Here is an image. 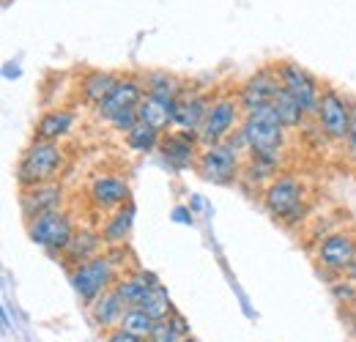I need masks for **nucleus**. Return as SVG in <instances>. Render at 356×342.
<instances>
[{"label": "nucleus", "mask_w": 356, "mask_h": 342, "mask_svg": "<svg viewBox=\"0 0 356 342\" xmlns=\"http://www.w3.org/2000/svg\"><path fill=\"white\" fill-rule=\"evenodd\" d=\"M241 140H222V142H211L203 145L200 156H197V172L211 181V184H230L241 175Z\"/></svg>", "instance_id": "4"}, {"label": "nucleus", "mask_w": 356, "mask_h": 342, "mask_svg": "<svg viewBox=\"0 0 356 342\" xmlns=\"http://www.w3.org/2000/svg\"><path fill=\"white\" fill-rule=\"evenodd\" d=\"M211 93L206 90H189L184 88V93L178 96L176 101V129H184V131H200L203 121H206V113L211 107Z\"/></svg>", "instance_id": "15"}, {"label": "nucleus", "mask_w": 356, "mask_h": 342, "mask_svg": "<svg viewBox=\"0 0 356 342\" xmlns=\"http://www.w3.org/2000/svg\"><path fill=\"white\" fill-rule=\"evenodd\" d=\"M107 124L115 129V131H132V129L140 124V113H137V107H134V110H124V113H118L115 118H110Z\"/></svg>", "instance_id": "31"}, {"label": "nucleus", "mask_w": 356, "mask_h": 342, "mask_svg": "<svg viewBox=\"0 0 356 342\" xmlns=\"http://www.w3.org/2000/svg\"><path fill=\"white\" fill-rule=\"evenodd\" d=\"M285 131L288 129L280 121L277 110L268 104L261 110L244 113L241 127H238V140H241V145L250 148V156H258V159L280 168L282 148H285Z\"/></svg>", "instance_id": "1"}, {"label": "nucleus", "mask_w": 356, "mask_h": 342, "mask_svg": "<svg viewBox=\"0 0 356 342\" xmlns=\"http://www.w3.org/2000/svg\"><path fill=\"white\" fill-rule=\"evenodd\" d=\"M271 107L277 110V115H280V121L285 124V129L302 127V121L307 118V113L299 107V101H296L285 88L277 93V99H274V104H271Z\"/></svg>", "instance_id": "25"}, {"label": "nucleus", "mask_w": 356, "mask_h": 342, "mask_svg": "<svg viewBox=\"0 0 356 342\" xmlns=\"http://www.w3.org/2000/svg\"><path fill=\"white\" fill-rule=\"evenodd\" d=\"M143 88H145L148 96H154V99H159L165 104H176L178 96L184 93L181 80L173 77V74H168V72H148L143 77Z\"/></svg>", "instance_id": "22"}, {"label": "nucleus", "mask_w": 356, "mask_h": 342, "mask_svg": "<svg viewBox=\"0 0 356 342\" xmlns=\"http://www.w3.org/2000/svg\"><path fill=\"white\" fill-rule=\"evenodd\" d=\"M351 113H354V101L348 96H343L337 88L326 86L321 90L315 121L321 127V134L329 142H346L348 129H351Z\"/></svg>", "instance_id": "5"}, {"label": "nucleus", "mask_w": 356, "mask_h": 342, "mask_svg": "<svg viewBox=\"0 0 356 342\" xmlns=\"http://www.w3.org/2000/svg\"><path fill=\"white\" fill-rule=\"evenodd\" d=\"M346 277H351V279H354V282H356V260H354V263H351V268L346 271Z\"/></svg>", "instance_id": "34"}, {"label": "nucleus", "mask_w": 356, "mask_h": 342, "mask_svg": "<svg viewBox=\"0 0 356 342\" xmlns=\"http://www.w3.org/2000/svg\"><path fill=\"white\" fill-rule=\"evenodd\" d=\"M104 342H145V340L134 337V334H129V332H124V329L118 326V329H110V332H107V337H104Z\"/></svg>", "instance_id": "33"}, {"label": "nucleus", "mask_w": 356, "mask_h": 342, "mask_svg": "<svg viewBox=\"0 0 356 342\" xmlns=\"http://www.w3.org/2000/svg\"><path fill=\"white\" fill-rule=\"evenodd\" d=\"M280 90H282V83H280L277 69H261V72H255L252 77L244 80V86L238 88L241 110L244 113H252V110H261V107L274 104V99H277Z\"/></svg>", "instance_id": "11"}, {"label": "nucleus", "mask_w": 356, "mask_h": 342, "mask_svg": "<svg viewBox=\"0 0 356 342\" xmlns=\"http://www.w3.org/2000/svg\"><path fill=\"white\" fill-rule=\"evenodd\" d=\"M145 342H151V340H145Z\"/></svg>", "instance_id": "36"}, {"label": "nucleus", "mask_w": 356, "mask_h": 342, "mask_svg": "<svg viewBox=\"0 0 356 342\" xmlns=\"http://www.w3.org/2000/svg\"><path fill=\"white\" fill-rule=\"evenodd\" d=\"M113 288L118 291L121 299L127 301V307H140L143 301L148 299V293H151L154 288H159V282H156L151 274H145V271H134L132 277L118 279Z\"/></svg>", "instance_id": "21"}, {"label": "nucleus", "mask_w": 356, "mask_h": 342, "mask_svg": "<svg viewBox=\"0 0 356 342\" xmlns=\"http://www.w3.org/2000/svg\"><path fill=\"white\" fill-rule=\"evenodd\" d=\"M121 329L134 334V337H140V340H151V334L156 329V320L148 312H143L140 307H129L127 315L121 318Z\"/></svg>", "instance_id": "26"}, {"label": "nucleus", "mask_w": 356, "mask_h": 342, "mask_svg": "<svg viewBox=\"0 0 356 342\" xmlns=\"http://www.w3.org/2000/svg\"><path fill=\"white\" fill-rule=\"evenodd\" d=\"M346 159L356 168V101H354V113H351V129H348V137H346Z\"/></svg>", "instance_id": "32"}, {"label": "nucleus", "mask_w": 356, "mask_h": 342, "mask_svg": "<svg viewBox=\"0 0 356 342\" xmlns=\"http://www.w3.org/2000/svg\"><path fill=\"white\" fill-rule=\"evenodd\" d=\"M162 159L173 168H192L197 165V156H200V137L195 131H184V129H170L162 134L159 140V148Z\"/></svg>", "instance_id": "12"}, {"label": "nucleus", "mask_w": 356, "mask_h": 342, "mask_svg": "<svg viewBox=\"0 0 356 342\" xmlns=\"http://www.w3.org/2000/svg\"><path fill=\"white\" fill-rule=\"evenodd\" d=\"M159 140H162V131H156V129L143 124V121H140L132 131H127V142L132 145L134 151H140V154L156 151V148H159Z\"/></svg>", "instance_id": "28"}, {"label": "nucleus", "mask_w": 356, "mask_h": 342, "mask_svg": "<svg viewBox=\"0 0 356 342\" xmlns=\"http://www.w3.org/2000/svg\"><path fill=\"white\" fill-rule=\"evenodd\" d=\"M305 200H307V186L296 175H277L264 189V206L274 219L296 222L299 216H305Z\"/></svg>", "instance_id": "3"}, {"label": "nucleus", "mask_w": 356, "mask_h": 342, "mask_svg": "<svg viewBox=\"0 0 356 342\" xmlns=\"http://www.w3.org/2000/svg\"><path fill=\"white\" fill-rule=\"evenodd\" d=\"M132 222H134V209L127 203L124 209L113 211V216L104 222L102 227V236H104V244L107 247H124L127 238H129V230H132Z\"/></svg>", "instance_id": "23"}, {"label": "nucleus", "mask_w": 356, "mask_h": 342, "mask_svg": "<svg viewBox=\"0 0 356 342\" xmlns=\"http://www.w3.org/2000/svg\"><path fill=\"white\" fill-rule=\"evenodd\" d=\"M315 260L332 274H346L356 260V236L348 230H334L323 236L315 247Z\"/></svg>", "instance_id": "10"}, {"label": "nucleus", "mask_w": 356, "mask_h": 342, "mask_svg": "<svg viewBox=\"0 0 356 342\" xmlns=\"http://www.w3.org/2000/svg\"><path fill=\"white\" fill-rule=\"evenodd\" d=\"M69 279H72V288L80 299L90 304L96 296H102L104 291L113 288L115 282V263H113V255H96L69 268Z\"/></svg>", "instance_id": "7"}, {"label": "nucleus", "mask_w": 356, "mask_h": 342, "mask_svg": "<svg viewBox=\"0 0 356 342\" xmlns=\"http://www.w3.org/2000/svg\"><path fill=\"white\" fill-rule=\"evenodd\" d=\"M25 225H28V236H31V241L36 247H44V250L58 252V255L66 250V244L77 233L69 214H63V211H49V214L36 216V219H31Z\"/></svg>", "instance_id": "8"}, {"label": "nucleus", "mask_w": 356, "mask_h": 342, "mask_svg": "<svg viewBox=\"0 0 356 342\" xmlns=\"http://www.w3.org/2000/svg\"><path fill=\"white\" fill-rule=\"evenodd\" d=\"M77 124V115L72 110H47L44 115L36 121L33 129V140H47V142H60L63 137L72 134V129Z\"/></svg>", "instance_id": "18"}, {"label": "nucleus", "mask_w": 356, "mask_h": 342, "mask_svg": "<svg viewBox=\"0 0 356 342\" xmlns=\"http://www.w3.org/2000/svg\"><path fill=\"white\" fill-rule=\"evenodd\" d=\"M88 197L102 211H118L129 203V186L118 175H96L88 186Z\"/></svg>", "instance_id": "16"}, {"label": "nucleus", "mask_w": 356, "mask_h": 342, "mask_svg": "<svg viewBox=\"0 0 356 342\" xmlns=\"http://www.w3.org/2000/svg\"><path fill=\"white\" fill-rule=\"evenodd\" d=\"M143 96H145L143 80H137V77H121L115 83V88L104 96V101L96 104V115L102 121H110V118H115L124 110H134L143 101Z\"/></svg>", "instance_id": "14"}, {"label": "nucleus", "mask_w": 356, "mask_h": 342, "mask_svg": "<svg viewBox=\"0 0 356 342\" xmlns=\"http://www.w3.org/2000/svg\"><path fill=\"white\" fill-rule=\"evenodd\" d=\"M127 309H129L127 301L118 296L115 288L104 291L102 296H96V299L88 304V315H90V320H93V326H96V329H104V332L118 329V326H121V318L127 315Z\"/></svg>", "instance_id": "17"}, {"label": "nucleus", "mask_w": 356, "mask_h": 342, "mask_svg": "<svg viewBox=\"0 0 356 342\" xmlns=\"http://www.w3.org/2000/svg\"><path fill=\"white\" fill-rule=\"evenodd\" d=\"M277 74H280V83L282 88L299 101V107L307 113V115H315L318 113V101H321V90L323 88L318 86V80L312 77L310 72L293 60H282L274 66Z\"/></svg>", "instance_id": "9"}, {"label": "nucleus", "mask_w": 356, "mask_h": 342, "mask_svg": "<svg viewBox=\"0 0 356 342\" xmlns=\"http://www.w3.org/2000/svg\"><path fill=\"white\" fill-rule=\"evenodd\" d=\"M241 101H238V93H220L211 99V107L206 113V121L197 131L200 137V145H211V142H222L227 140L236 129L241 127Z\"/></svg>", "instance_id": "6"}, {"label": "nucleus", "mask_w": 356, "mask_h": 342, "mask_svg": "<svg viewBox=\"0 0 356 342\" xmlns=\"http://www.w3.org/2000/svg\"><path fill=\"white\" fill-rule=\"evenodd\" d=\"M181 342H195V340H192V337H184V340H181Z\"/></svg>", "instance_id": "35"}, {"label": "nucleus", "mask_w": 356, "mask_h": 342, "mask_svg": "<svg viewBox=\"0 0 356 342\" xmlns=\"http://www.w3.org/2000/svg\"><path fill=\"white\" fill-rule=\"evenodd\" d=\"M63 165H66V151L60 148V142L33 140L17 162V184L19 189L49 184L60 175Z\"/></svg>", "instance_id": "2"}, {"label": "nucleus", "mask_w": 356, "mask_h": 342, "mask_svg": "<svg viewBox=\"0 0 356 342\" xmlns=\"http://www.w3.org/2000/svg\"><path fill=\"white\" fill-rule=\"evenodd\" d=\"M121 77H115L113 72H88L86 77H83V83H80V93H83V99L88 101V104H99V101H104V96L115 88Z\"/></svg>", "instance_id": "24"}, {"label": "nucleus", "mask_w": 356, "mask_h": 342, "mask_svg": "<svg viewBox=\"0 0 356 342\" xmlns=\"http://www.w3.org/2000/svg\"><path fill=\"white\" fill-rule=\"evenodd\" d=\"M60 206H63V186L58 181L19 189V211L25 216V222L49 211H60Z\"/></svg>", "instance_id": "13"}, {"label": "nucleus", "mask_w": 356, "mask_h": 342, "mask_svg": "<svg viewBox=\"0 0 356 342\" xmlns=\"http://www.w3.org/2000/svg\"><path fill=\"white\" fill-rule=\"evenodd\" d=\"M140 309H143V312H148L156 323H159V320H168V318H173V315H176L173 301H170V296L165 293V288H162V285H159V288H154V291L148 293V299L140 304Z\"/></svg>", "instance_id": "27"}, {"label": "nucleus", "mask_w": 356, "mask_h": 342, "mask_svg": "<svg viewBox=\"0 0 356 342\" xmlns=\"http://www.w3.org/2000/svg\"><path fill=\"white\" fill-rule=\"evenodd\" d=\"M102 247H104V236L102 233H96V230H77L74 238L60 252V257H63V263L69 268H74V266L86 263L90 257L102 255Z\"/></svg>", "instance_id": "19"}, {"label": "nucleus", "mask_w": 356, "mask_h": 342, "mask_svg": "<svg viewBox=\"0 0 356 342\" xmlns=\"http://www.w3.org/2000/svg\"><path fill=\"white\" fill-rule=\"evenodd\" d=\"M184 337H189V329H186V320L181 315H173L168 320H159L154 334H151V342H181Z\"/></svg>", "instance_id": "29"}, {"label": "nucleus", "mask_w": 356, "mask_h": 342, "mask_svg": "<svg viewBox=\"0 0 356 342\" xmlns=\"http://www.w3.org/2000/svg\"><path fill=\"white\" fill-rule=\"evenodd\" d=\"M329 291H332V296H334L337 304H343V307H356V282L351 277L343 274V279H332Z\"/></svg>", "instance_id": "30"}, {"label": "nucleus", "mask_w": 356, "mask_h": 342, "mask_svg": "<svg viewBox=\"0 0 356 342\" xmlns=\"http://www.w3.org/2000/svg\"><path fill=\"white\" fill-rule=\"evenodd\" d=\"M137 113H140V121L143 124H148V127H154L156 131H170V129H176V104H165V101H159V99H154V96H143V101L137 104Z\"/></svg>", "instance_id": "20"}]
</instances>
